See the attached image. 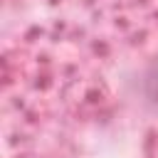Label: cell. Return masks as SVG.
<instances>
[{
  "label": "cell",
  "instance_id": "6da1fadb",
  "mask_svg": "<svg viewBox=\"0 0 158 158\" xmlns=\"http://www.w3.org/2000/svg\"><path fill=\"white\" fill-rule=\"evenodd\" d=\"M143 89H146V96L153 104H158V59L151 62V67L146 69V74H143Z\"/></svg>",
  "mask_w": 158,
  "mask_h": 158
}]
</instances>
